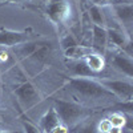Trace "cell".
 Segmentation results:
<instances>
[{
    "label": "cell",
    "mask_w": 133,
    "mask_h": 133,
    "mask_svg": "<svg viewBox=\"0 0 133 133\" xmlns=\"http://www.w3.org/2000/svg\"><path fill=\"white\" fill-rule=\"evenodd\" d=\"M55 110L60 117V121L65 127H72L77 124L80 120L85 118L89 113V110L72 101L65 100H55Z\"/></svg>",
    "instance_id": "obj_2"
},
{
    "label": "cell",
    "mask_w": 133,
    "mask_h": 133,
    "mask_svg": "<svg viewBox=\"0 0 133 133\" xmlns=\"http://www.w3.org/2000/svg\"><path fill=\"white\" fill-rule=\"evenodd\" d=\"M72 68V72L75 76L77 77H95V72L88 66V64L85 63L84 59L81 60H75V63L71 65Z\"/></svg>",
    "instance_id": "obj_13"
},
{
    "label": "cell",
    "mask_w": 133,
    "mask_h": 133,
    "mask_svg": "<svg viewBox=\"0 0 133 133\" xmlns=\"http://www.w3.org/2000/svg\"><path fill=\"white\" fill-rule=\"evenodd\" d=\"M4 2H8V3H23V2H27V0H4Z\"/></svg>",
    "instance_id": "obj_25"
},
{
    "label": "cell",
    "mask_w": 133,
    "mask_h": 133,
    "mask_svg": "<svg viewBox=\"0 0 133 133\" xmlns=\"http://www.w3.org/2000/svg\"><path fill=\"white\" fill-rule=\"evenodd\" d=\"M108 133H121V128H118V127H112Z\"/></svg>",
    "instance_id": "obj_24"
},
{
    "label": "cell",
    "mask_w": 133,
    "mask_h": 133,
    "mask_svg": "<svg viewBox=\"0 0 133 133\" xmlns=\"http://www.w3.org/2000/svg\"><path fill=\"white\" fill-rule=\"evenodd\" d=\"M77 133H97V124L95 121H91V123L84 124Z\"/></svg>",
    "instance_id": "obj_18"
},
{
    "label": "cell",
    "mask_w": 133,
    "mask_h": 133,
    "mask_svg": "<svg viewBox=\"0 0 133 133\" xmlns=\"http://www.w3.org/2000/svg\"><path fill=\"white\" fill-rule=\"evenodd\" d=\"M23 127H24L25 133H41L40 128H37L35 124H32L28 120H23Z\"/></svg>",
    "instance_id": "obj_19"
},
{
    "label": "cell",
    "mask_w": 133,
    "mask_h": 133,
    "mask_svg": "<svg viewBox=\"0 0 133 133\" xmlns=\"http://www.w3.org/2000/svg\"><path fill=\"white\" fill-rule=\"evenodd\" d=\"M0 133H7V132H0Z\"/></svg>",
    "instance_id": "obj_26"
},
{
    "label": "cell",
    "mask_w": 133,
    "mask_h": 133,
    "mask_svg": "<svg viewBox=\"0 0 133 133\" xmlns=\"http://www.w3.org/2000/svg\"><path fill=\"white\" fill-rule=\"evenodd\" d=\"M92 3L98 7H105V5H115V4L123 3V2L121 0H92Z\"/></svg>",
    "instance_id": "obj_21"
},
{
    "label": "cell",
    "mask_w": 133,
    "mask_h": 133,
    "mask_svg": "<svg viewBox=\"0 0 133 133\" xmlns=\"http://www.w3.org/2000/svg\"><path fill=\"white\" fill-rule=\"evenodd\" d=\"M60 44H61V48L65 51V49H68V48H71V47L77 45V41H76V39H75L72 35H65V36L61 39Z\"/></svg>",
    "instance_id": "obj_17"
},
{
    "label": "cell",
    "mask_w": 133,
    "mask_h": 133,
    "mask_svg": "<svg viewBox=\"0 0 133 133\" xmlns=\"http://www.w3.org/2000/svg\"><path fill=\"white\" fill-rule=\"evenodd\" d=\"M61 124L60 121V117L59 115L56 113L55 108H49L48 112L44 115L40 120V128L45 132V133H51L56 127H59Z\"/></svg>",
    "instance_id": "obj_10"
},
{
    "label": "cell",
    "mask_w": 133,
    "mask_h": 133,
    "mask_svg": "<svg viewBox=\"0 0 133 133\" xmlns=\"http://www.w3.org/2000/svg\"><path fill=\"white\" fill-rule=\"evenodd\" d=\"M71 3L66 0H52L47 4L45 14L53 24L61 25L66 23V20L71 16Z\"/></svg>",
    "instance_id": "obj_3"
},
{
    "label": "cell",
    "mask_w": 133,
    "mask_h": 133,
    "mask_svg": "<svg viewBox=\"0 0 133 133\" xmlns=\"http://www.w3.org/2000/svg\"><path fill=\"white\" fill-rule=\"evenodd\" d=\"M107 33H108V41H110L117 47H121L123 49L130 43L129 37L124 33V31H120L117 28H109L107 29Z\"/></svg>",
    "instance_id": "obj_11"
},
{
    "label": "cell",
    "mask_w": 133,
    "mask_h": 133,
    "mask_svg": "<svg viewBox=\"0 0 133 133\" xmlns=\"http://www.w3.org/2000/svg\"><path fill=\"white\" fill-rule=\"evenodd\" d=\"M51 133H66V127L65 125H59V127H56V128H55Z\"/></svg>",
    "instance_id": "obj_23"
},
{
    "label": "cell",
    "mask_w": 133,
    "mask_h": 133,
    "mask_svg": "<svg viewBox=\"0 0 133 133\" xmlns=\"http://www.w3.org/2000/svg\"><path fill=\"white\" fill-rule=\"evenodd\" d=\"M85 60V63L88 64V66L95 72V73H97V72H100V71H103L104 69V66H105V61H104V59L100 56L98 53H89L88 56L84 59Z\"/></svg>",
    "instance_id": "obj_14"
},
{
    "label": "cell",
    "mask_w": 133,
    "mask_h": 133,
    "mask_svg": "<svg viewBox=\"0 0 133 133\" xmlns=\"http://www.w3.org/2000/svg\"><path fill=\"white\" fill-rule=\"evenodd\" d=\"M103 87L110 91L115 96L120 97L123 101L132 100L133 96V84L127 80H101L100 81Z\"/></svg>",
    "instance_id": "obj_5"
},
{
    "label": "cell",
    "mask_w": 133,
    "mask_h": 133,
    "mask_svg": "<svg viewBox=\"0 0 133 133\" xmlns=\"http://www.w3.org/2000/svg\"><path fill=\"white\" fill-rule=\"evenodd\" d=\"M108 120H109V123H110V125H112V127H118V128H121V127L125 125V116H124V115L115 113V115L110 116Z\"/></svg>",
    "instance_id": "obj_16"
},
{
    "label": "cell",
    "mask_w": 133,
    "mask_h": 133,
    "mask_svg": "<svg viewBox=\"0 0 133 133\" xmlns=\"http://www.w3.org/2000/svg\"><path fill=\"white\" fill-rule=\"evenodd\" d=\"M116 108H118L120 112H125L128 115L132 113V100H127V101H123L121 104L116 105Z\"/></svg>",
    "instance_id": "obj_20"
},
{
    "label": "cell",
    "mask_w": 133,
    "mask_h": 133,
    "mask_svg": "<svg viewBox=\"0 0 133 133\" xmlns=\"http://www.w3.org/2000/svg\"><path fill=\"white\" fill-rule=\"evenodd\" d=\"M15 95L19 98L20 105L27 110L33 108L36 104H39L41 101V96H40L39 89L29 81H25L20 87H17L15 89Z\"/></svg>",
    "instance_id": "obj_4"
},
{
    "label": "cell",
    "mask_w": 133,
    "mask_h": 133,
    "mask_svg": "<svg viewBox=\"0 0 133 133\" xmlns=\"http://www.w3.org/2000/svg\"><path fill=\"white\" fill-rule=\"evenodd\" d=\"M65 57L66 59H72V60H81V59H85L89 53L93 52V49L91 47H84V45H75V47H71L68 49H65Z\"/></svg>",
    "instance_id": "obj_12"
},
{
    "label": "cell",
    "mask_w": 133,
    "mask_h": 133,
    "mask_svg": "<svg viewBox=\"0 0 133 133\" xmlns=\"http://www.w3.org/2000/svg\"><path fill=\"white\" fill-rule=\"evenodd\" d=\"M108 45V33L104 27L93 25V39H92V49L104 53Z\"/></svg>",
    "instance_id": "obj_8"
},
{
    "label": "cell",
    "mask_w": 133,
    "mask_h": 133,
    "mask_svg": "<svg viewBox=\"0 0 133 133\" xmlns=\"http://www.w3.org/2000/svg\"><path fill=\"white\" fill-rule=\"evenodd\" d=\"M110 128H112V125H110V123H109L108 118H107V120H103L101 123L97 125V130L101 132V133H108V132L110 130Z\"/></svg>",
    "instance_id": "obj_22"
},
{
    "label": "cell",
    "mask_w": 133,
    "mask_h": 133,
    "mask_svg": "<svg viewBox=\"0 0 133 133\" xmlns=\"http://www.w3.org/2000/svg\"><path fill=\"white\" fill-rule=\"evenodd\" d=\"M31 40V35L28 31H9L3 29L0 31V45L2 47H16Z\"/></svg>",
    "instance_id": "obj_6"
},
{
    "label": "cell",
    "mask_w": 133,
    "mask_h": 133,
    "mask_svg": "<svg viewBox=\"0 0 133 133\" xmlns=\"http://www.w3.org/2000/svg\"><path fill=\"white\" fill-rule=\"evenodd\" d=\"M110 63H112V65L117 71H120L127 77L132 79V76H133V61H132L130 56L125 55L124 52L117 53V55H113V57L110 59Z\"/></svg>",
    "instance_id": "obj_7"
},
{
    "label": "cell",
    "mask_w": 133,
    "mask_h": 133,
    "mask_svg": "<svg viewBox=\"0 0 133 133\" xmlns=\"http://www.w3.org/2000/svg\"><path fill=\"white\" fill-rule=\"evenodd\" d=\"M113 7V12L117 16V19L123 23L125 27L132 25V20H133V8L132 4H124V3H118L112 5Z\"/></svg>",
    "instance_id": "obj_9"
},
{
    "label": "cell",
    "mask_w": 133,
    "mask_h": 133,
    "mask_svg": "<svg viewBox=\"0 0 133 133\" xmlns=\"http://www.w3.org/2000/svg\"><path fill=\"white\" fill-rule=\"evenodd\" d=\"M71 89L84 97L88 98H109L115 97V95L108 91L105 87H103L98 81L91 80L88 77H76L69 81Z\"/></svg>",
    "instance_id": "obj_1"
},
{
    "label": "cell",
    "mask_w": 133,
    "mask_h": 133,
    "mask_svg": "<svg viewBox=\"0 0 133 133\" xmlns=\"http://www.w3.org/2000/svg\"><path fill=\"white\" fill-rule=\"evenodd\" d=\"M2 2H4V0H0V3H2Z\"/></svg>",
    "instance_id": "obj_27"
},
{
    "label": "cell",
    "mask_w": 133,
    "mask_h": 133,
    "mask_svg": "<svg viewBox=\"0 0 133 133\" xmlns=\"http://www.w3.org/2000/svg\"><path fill=\"white\" fill-rule=\"evenodd\" d=\"M89 15L93 20V23L95 25H100V27H104L105 24V17H104V14H103V9L101 7H98V5H92L89 8Z\"/></svg>",
    "instance_id": "obj_15"
}]
</instances>
